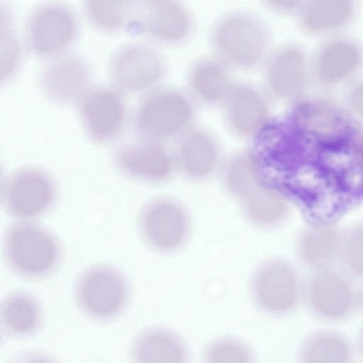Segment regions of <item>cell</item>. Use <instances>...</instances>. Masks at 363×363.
Wrapping results in <instances>:
<instances>
[{
	"instance_id": "obj_1",
	"label": "cell",
	"mask_w": 363,
	"mask_h": 363,
	"mask_svg": "<svg viewBox=\"0 0 363 363\" xmlns=\"http://www.w3.org/2000/svg\"><path fill=\"white\" fill-rule=\"evenodd\" d=\"M211 53L233 71L261 69L274 48L273 33L267 19L248 8H233L220 13L208 30Z\"/></svg>"
},
{
	"instance_id": "obj_2",
	"label": "cell",
	"mask_w": 363,
	"mask_h": 363,
	"mask_svg": "<svg viewBox=\"0 0 363 363\" xmlns=\"http://www.w3.org/2000/svg\"><path fill=\"white\" fill-rule=\"evenodd\" d=\"M199 106L184 88L163 84L142 95L130 117L138 140L167 145L197 123Z\"/></svg>"
},
{
	"instance_id": "obj_3",
	"label": "cell",
	"mask_w": 363,
	"mask_h": 363,
	"mask_svg": "<svg viewBox=\"0 0 363 363\" xmlns=\"http://www.w3.org/2000/svg\"><path fill=\"white\" fill-rule=\"evenodd\" d=\"M169 69L162 48L147 40L121 44L112 52L108 65L112 85L124 94L141 96L164 84Z\"/></svg>"
},
{
	"instance_id": "obj_4",
	"label": "cell",
	"mask_w": 363,
	"mask_h": 363,
	"mask_svg": "<svg viewBox=\"0 0 363 363\" xmlns=\"http://www.w3.org/2000/svg\"><path fill=\"white\" fill-rule=\"evenodd\" d=\"M3 250L9 267L18 276L29 279L52 273L61 257L56 236L45 228L26 220L8 227Z\"/></svg>"
},
{
	"instance_id": "obj_5",
	"label": "cell",
	"mask_w": 363,
	"mask_h": 363,
	"mask_svg": "<svg viewBox=\"0 0 363 363\" xmlns=\"http://www.w3.org/2000/svg\"><path fill=\"white\" fill-rule=\"evenodd\" d=\"M77 13L67 4L46 1L28 11L23 28V44L32 55L48 60L69 51L79 34Z\"/></svg>"
},
{
	"instance_id": "obj_6",
	"label": "cell",
	"mask_w": 363,
	"mask_h": 363,
	"mask_svg": "<svg viewBox=\"0 0 363 363\" xmlns=\"http://www.w3.org/2000/svg\"><path fill=\"white\" fill-rule=\"evenodd\" d=\"M196 18L185 2L176 0L137 1L133 17L126 31L143 35L156 45L179 48L194 38Z\"/></svg>"
},
{
	"instance_id": "obj_7",
	"label": "cell",
	"mask_w": 363,
	"mask_h": 363,
	"mask_svg": "<svg viewBox=\"0 0 363 363\" xmlns=\"http://www.w3.org/2000/svg\"><path fill=\"white\" fill-rule=\"evenodd\" d=\"M129 286L123 274L106 264L85 269L74 288L77 306L87 318L107 321L119 316L129 301Z\"/></svg>"
},
{
	"instance_id": "obj_8",
	"label": "cell",
	"mask_w": 363,
	"mask_h": 363,
	"mask_svg": "<svg viewBox=\"0 0 363 363\" xmlns=\"http://www.w3.org/2000/svg\"><path fill=\"white\" fill-rule=\"evenodd\" d=\"M75 105L85 135L96 144L118 140L130 119L124 93L113 85H91Z\"/></svg>"
},
{
	"instance_id": "obj_9",
	"label": "cell",
	"mask_w": 363,
	"mask_h": 363,
	"mask_svg": "<svg viewBox=\"0 0 363 363\" xmlns=\"http://www.w3.org/2000/svg\"><path fill=\"white\" fill-rule=\"evenodd\" d=\"M0 195L6 212L25 220L48 211L56 201L57 189L55 179L46 170L27 166L3 179Z\"/></svg>"
},
{
	"instance_id": "obj_10",
	"label": "cell",
	"mask_w": 363,
	"mask_h": 363,
	"mask_svg": "<svg viewBox=\"0 0 363 363\" xmlns=\"http://www.w3.org/2000/svg\"><path fill=\"white\" fill-rule=\"evenodd\" d=\"M272 102L261 84L235 79L219 108L228 133L252 142L273 117Z\"/></svg>"
},
{
	"instance_id": "obj_11",
	"label": "cell",
	"mask_w": 363,
	"mask_h": 363,
	"mask_svg": "<svg viewBox=\"0 0 363 363\" xmlns=\"http://www.w3.org/2000/svg\"><path fill=\"white\" fill-rule=\"evenodd\" d=\"M302 289L309 310L325 320L348 317L359 302V294L350 274L335 268L313 271Z\"/></svg>"
},
{
	"instance_id": "obj_12",
	"label": "cell",
	"mask_w": 363,
	"mask_h": 363,
	"mask_svg": "<svg viewBox=\"0 0 363 363\" xmlns=\"http://www.w3.org/2000/svg\"><path fill=\"white\" fill-rule=\"evenodd\" d=\"M284 118L316 144L346 140L356 134L345 113L323 99L298 98L293 101Z\"/></svg>"
},
{
	"instance_id": "obj_13",
	"label": "cell",
	"mask_w": 363,
	"mask_h": 363,
	"mask_svg": "<svg viewBox=\"0 0 363 363\" xmlns=\"http://www.w3.org/2000/svg\"><path fill=\"white\" fill-rule=\"evenodd\" d=\"M260 70L261 85L273 102L294 101L300 98L307 84L306 55L294 43L274 46Z\"/></svg>"
},
{
	"instance_id": "obj_14",
	"label": "cell",
	"mask_w": 363,
	"mask_h": 363,
	"mask_svg": "<svg viewBox=\"0 0 363 363\" xmlns=\"http://www.w3.org/2000/svg\"><path fill=\"white\" fill-rule=\"evenodd\" d=\"M301 285L295 268L286 260L277 259L262 265L252 284V299L264 313L282 316L297 306Z\"/></svg>"
},
{
	"instance_id": "obj_15",
	"label": "cell",
	"mask_w": 363,
	"mask_h": 363,
	"mask_svg": "<svg viewBox=\"0 0 363 363\" xmlns=\"http://www.w3.org/2000/svg\"><path fill=\"white\" fill-rule=\"evenodd\" d=\"M91 79L89 61L70 51L46 60L38 77L43 96L60 105L76 104L91 86Z\"/></svg>"
},
{
	"instance_id": "obj_16",
	"label": "cell",
	"mask_w": 363,
	"mask_h": 363,
	"mask_svg": "<svg viewBox=\"0 0 363 363\" xmlns=\"http://www.w3.org/2000/svg\"><path fill=\"white\" fill-rule=\"evenodd\" d=\"M138 227L149 246L166 252L177 249L184 242L188 221L184 210L177 203L159 198L143 208L138 217Z\"/></svg>"
},
{
	"instance_id": "obj_17",
	"label": "cell",
	"mask_w": 363,
	"mask_h": 363,
	"mask_svg": "<svg viewBox=\"0 0 363 363\" xmlns=\"http://www.w3.org/2000/svg\"><path fill=\"white\" fill-rule=\"evenodd\" d=\"M112 161L126 177L147 182L167 179L175 164L173 152L167 145L141 140L118 147L113 153Z\"/></svg>"
},
{
	"instance_id": "obj_18",
	"label": "cell",
	"mask_w": 363,
	"mask_h": 363,
	"mask_svg": "<svg viewBox=\"0 0 363 363\" xmlns=\"http://www.w3.org/2000/svg\"><path fill=\"white\" fill-rule=\"evenodd\" d=\"M233 71L213 53L195 57L184 73V89L200 108H220L235 79Z\"/></svg>"
},
{
	"instance_id": "obj_19",
	"label": "cell",
	"mask_w": 363,
	"mask_h": 363,
	"mask_svg": "<svg viewBox=\"0 0 363 363\" xmlns=\"http://www.w3.org/2000/svg\"><path fill=\"white\" fill-rule=\"evenodd\" d=\"M174 144L175 163L191 178L208 177L220 162V141L216 133L205 125L197 123Z\"/></svg>"
},
{
	"instance_id": "obj_20",
	"label": "cell",
	"mask_w": 363,
	"mask_h": 363,
	"mask_svg": "<svg viewBox=\"0 0 363 363\" xmlns=\"http://www.w3.org/2000/svg\"><path fill=\"white\" fill-rule=\"evenodd\" d=\"M131 363H189V352L177 333L162 326L141 330L130 350Z\"/></svg>"
},
{
	"instance_id": "obj_21",
	"label": "cell",
	"mask_w": 363,
	"mask_h": 363,
	"mask_svg": "<svg viewBox=\"0 0 363 363\" xmlns=\"http://www.w3.org/2000/svg\"><path fill=\"white\" fill-rule=\"evenodd\" d=\"M343 232L331 223H315L297 240L302 262L313 271L335 268L341 259Z\"/></svg>"
},
{
	"instance_id": "obj_22",
	"label": "cell",
	"mask_w": 363,
	"mask_h": 363,
	"mask_svg": "<svg viewBox=\"0 0 363 363\" xmlns=\"http://www.w3.org/2000/svg\"><path fill=\"white\" fill-rule=\"evenodd\" d=\"M0 320L6 334L18 337L28 336L35 333L42 323L41 306L30 294L13 291L1 302Z\"/></svg>"
},
{
	"instance_id": "obj_23",
	"label": "cell",
	"mask_w": 363,
	"mask_h": 363,
	"mask_svg": "<svg viewBox=\"0 0 363 363\" xmlns=\"http://www.w3.org/2000/svg\"><path fill=\"white\" fill-rule=\"evenodd\" d=\"M362 51L348 40H336L325 45L317 60V74L326 83H335L347 79L359 67Z\"/></svg>"
},
{
	"instance_id": "obj_24",
	"label": "cell",
	"mask_w": 363,
	"mask_h": 363,
	"mask_svg": "<svg viewBox=\"0 0 363 363\" xmlns=\"http://www.w3.org/2000/svg\"><path fill=\"white\" fill-rule=\"evenodd\" d=\"M298 22L308 33H321L345 25L353 13L348 1H311L301 4L298 11Z\"/></svg>"
},
{
	"instance_id": "obj_25",
	"label": "cell",
	"mask_w": 363,
	"mask_h": 363,
	"mask_svg": "<svg viewBox=\"0 0 363 363\" xmlns=\"http://www.w3.org/2000/svg\"><path fill=\"white\" fill-rule=\"evenodd\" d=\"M350 341L340 333L320 330L308 335L298 352V363H350Z\"/></svg>"
},
{
	"instance_id": "obj_26",
	"label": "cell",
	"mask_w": 363,
	"mask_h": 363,
	"mask_svg": "<svg viewBox=\"0 0 363 363\" xmlns=\"http://www.w3.org/2000/svg\"><path fill=\"white\" fill-rule=\"evenodd\" d=\"M240 199L247 216L258 224H277L283 221L289 213L288 203L281 193L258 182Z\"/></svg>"
},
{
	"instance_id": "obj_27",
	"label": "cell",
	"mask_w": 363,
	"mask_h": 363,
	"mask_svg": "<svg viewBox=\"0 0 363 363\" xmlns=\"http://www.w3.org/2000/svg\"><path fill=\"white\" fill-rule=\"evenodd\" d=\"M137 1H93L82 2V11L89 23L105 33L125 30L131 21Z\"/></svg>"
},
{
	"instance_id": "obj_28",
	"label": "cell",
	"mask_w": 363,
	"mask_h": 363,
	"mask_svg": "<svg viewBox=\"0 0 363 363\" xmlns=\"http://www.w3.org/2000/svg\"><path fill=\"white\" fill-rule=\"evenodd\" d=\"M1 82L9 81L18 69L21 45L13 26V16L8 5H1Z\"/></svg>"
},
{
	"instance_id": "obj_29",
	"label": "cell",
	"mask_w": 363,
	"mask_h": 363,
	"mask_svg": "<svg viewBox=\"0 0 363 363\" xmlns=\"http://www.w3.org/2000/svg\"><path fill=\"white\" fill-rule=\"evenodd\" d=\"M203 363H255L250 347L232 336L219 337L211 341L203 352Z\"/></svg>"
},
{
	"instance_id": "obj_30",
	"label": "cell",
	"mask_w": 363,
	"mask_h": 363,
	"mask_svg": "<svg viewBox=\"0 0 363 363\" xmlns=\"http://www.w3.org/2000/svg\"><path fill=\"white\" fill-rule=\"evenodd\" d=\"M340 262L350 275L363 277V221L343 231Z\"/></svg>"
},
{
	"instance_id": "obj_31",
	"label": "cell",
	"mask_w": 363,
	"mask_h": 363,
	"mask_svg": "<svg viewBox=\"0 0 363 363\" xmlns=\"http://www.w3.org/2000/svg\"><path fill=\"white\" fill-rule=\"evenodd\" d=\"M262 4L263 7L270 13L279 16H286L294 12H298L303 2L298 1L267 0L262 1Z\"/></svg>"
},
{
	"instance_id": "obj_32",
	"label": "cell",
	"mask_w": 363,
	"mask_h": 363,
	"mask_svg": "<svg viewBox=\"0 0 363 363\" xmlns=\"http://www.w3.org/2000/svg\"><path fill=\"white\" fill-rule=\"evenodd\" d=\"M9 363H57L49 354L40 351L28 350L13 357Z\"/></svg>"
},
{
	"instance_id": "obj_33",
	"label": "cell",
	"mask_w": 363,
	"mask_h": 363,
	"mask_svg": "<svg viewBox=\"0 0 363 363\" xmlns=\"http://www.w3.org/2000/svg\"><path fill=\"white\" fill-rule=\"evenodd\" d=\"M351 106L363 120V82L356 84L350 91Z\"/></svg>"
},
{
	"instance_id": "obj_34",
	"label": "cell",
	"mask_w": 363,
	"mask_h": 363,
	"mask_svg": "<svg viewBox=\"0 0 363 363\" xmlns=\"http://www.w3.org/2000/svg\"><path fill=\"white\" fill-rule=\"evenodd\" d=\"M356 147L359 160L363 166V133L357 134Z\"/></svg>"
},
{
	"instance_id": "obj_35",
	"label": "cell",
	"mask_w": 363,
	"mask_h": 363,
	"mask_svg": "<svg viewBox=\"0 0 363 363\" xmlns=\"http://www.w3.org/2000/svg\"><path fill=\"white\" fill-rule=\"evenodd\" d=\"M359 302L363 306V287L359 294Z\"/></svg>"
},
{
	"instance_id": "obj_36",
	"label": "cell",
	"mask_w": 363,
	"mask_h": 363,
	"mask_svg": "<svg viewBox=\"0 0 363 363\" xmlns=\"http://www.w3.org/2000/svg\"><path fill=\"white\" fill-rule=\"evenodd\" d=\"M360 347H361L362 351L363 352V330H362L361 337H360Z\"/></svg>"
}]
</instances>
